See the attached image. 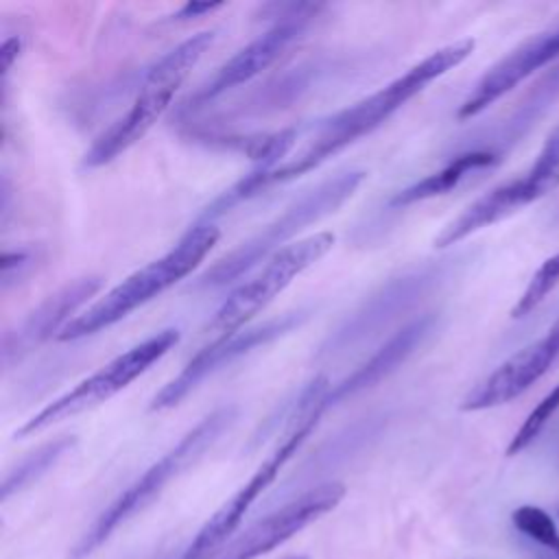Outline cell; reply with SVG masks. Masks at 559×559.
<instances>
[{
  "mask_svg": "<svg viewBox=\"0 0 559 559\" xmlns=\"http://www.w3.org/2000/svg\"><path fill=\"white\" fill-rule=\"evenodd\" d=\"M474 39H459L445 44L411 66L404 74L389 81L384 87L376 90L373 94L356 100L354 105L328 116L310 138L308 146L301 148L293 159L282 162L271 173H255L251 170L240 181H236L229 190L216 197L199 221L214 223L216 216L225 214L229 207L260 194L264 188L275 183L293 181L314 168H319L330 157L345 151L349 144L358 142L360 138L376 131L382 122H386L397 109H402L413 96L424 92L432 81L443 76L445 72L454 70L474 52Z\"/></svg>",
  "mask_w": 559,
  "mask_h": 559,
  "instance_id": "1",
  "label": "cell"
},
{
  "mask_svg": "<svg viewBox=\"0 0 559 559\" xmlns=\"http://www.w3.org/2000/svg\"><path fill=\"white\" fill-rule=\"evenodd\" d=\"M218 238L221 229L216 223L197 221L166 253L135 269L98 301L76 314V319L66 325L57 341H76L122 321L133 310L159 297L164 290L190 275L214 249Z\"/></svg>",
  "mask_w": 559,
  "mask_h": 559,
  "instance_id": "2",
  "label": "cell"
},
{
  "mask_svg": "<svg viewBox=\"0 0 559 559\" xmlns=\"http://www.w3.org/2000/svg\"><path fill=\"white\" fill-rule=\"evenodd\" d=\"M212 41L214 31H201L159 57L144 74V81L129 109L118 120H114L85 151L83 168H100L111 164L138 140H142L170 107V100L190 76L194 66L201 61L205 50L212 46Z\"/></svg>",
  "mask_w": 559,
  "mask_h": 559,
  "instance_id": "3",
  "label": "cell"
},
{
  "mask_svg": "<svg viewBox=\"0 0 559 559\" xmlns=\"http://www.w3.org/2000/svg\"><path fill=\"white\" fill-rule=\"evenodd\" d=\"M236 419L234 406H221L194 424L168 452H164L140 478H135L79 537L70 548L68 559H87L98 546H103L111 533L144 511L179 474L194 465L231 426Z\"/></svg>",
  "mask_w": 559,
  "mask_h": 559,
  "instance_id": "4",
  "label": "cell"
},
{
  "mask_svg": "<svg viewBox=\"0 0 559 559\" xmlns=\"http://www.w3.org/2000/svg\"><path fill=\"white\" fill-rule=\"evenodd\" d=\"M365 181V170H345L334 177L323 179L299 199L288 203L282 214L269 221L258 234L249 240L240 242L234 251L216 260L197 282L201 288H221L236 282L242 273L251 271L253 266L269 260L275 251L290 245L288 240L297 236L304 227L319 223L321 218L334 214L347 199Z\"/></svg>",
  "mask_w": 559,
  "mask_h": 559,
  "instance_id": "5",
  "label": "cell"
},
{
  "mask_svg": "<svg viewBox=\"0 0 559 559\" xmlns=\"http://www.w3.org/2000/svg\"><path fill=\"white\" fill-rule=\"evenodd\" d=\"M328 378L319 376L310 386L301 393L299 406L295 408V417L282 437V441L273 448V452L255 467V472L247 478V483L201 526L188 550L181 559H214L225 544L231 539L234 531L251 509V504L266 491V487L277 478L280 469L290 461V456L304 445L310 432L317 428L321 415L325 413V395H328Z\"/></svg>",
  "mask_w": 559,
  "mask_h": 559,
  "instance_id": "6",
  "label": "cell"
},
{
  "mask_svg": "<svg viewBox=\"0 0 559 559\" xmlns=\"http://www.w3.org/2000/svg\"><path fill=\"white\" fill-rule=\"evenodd\" d=\"M179 343V330L166 328L155 332L153 336L135 343L127 352L111 358L107 365H103L92 376L76 382L72 389L55 397L50 404H46L41 411H37L31 419H26L15 437L26 439L35 432H41L68 417H74L83 411H90L122 389H127L133 380H138L142 373H146L157 360H162L175 345Z\"/></svg>",
  "mask_w": 559,
  "mask_h": 559,
  "instance_id": "7",
  "label": "cell"
},
{
  "mask_svg": "<svg viewBox=\"0 0 559 559\" xmlns=\"http://www.w3.org/2000/svg\"><path fill=\"white\" fill-rule=\"evenodd\" d=\"M332 245L334 234L317 231L275 251L269 260H264V264H260V269L249 280L238 284L227 295L205 330L214 336H223L247 328V323L258 312H262L306 269L321 260L332 249Z\"/></svg>",
  "mask_w": 559,
  "mask_h": 559,
  "instance_id": "8",
  "label": "cell"
},
{
  "mask_svg": "<svg viewBox=\"0 0 559 559\" xmlns=\"http://www.w3.org/2000/svg\"><path fill=\"white\" fill-rule=\"evenodd\" d=\"M266 9L275 11L271 15L275 17L273 26L264 31L260 37H255L253 41H249L245 48L234 52L225 63H221L207 76V81L192 96L197 105L218 98L221 94L249 83L269 66H273L323 7L299 2V4H271Z\"/></svg>",
  "mask_w": 559,
  "mask_h": 559,
  "instance_id": "9",
  "label": "cell"
},
{
  "mask_svg": "<svg viewBox=\"0 0 559 559\" xmlns=\"http://www.w3.org/2000/svg\"><path fill=\"white\" fill-rule=\"evenodd\" d=\"M301 319H304L301 312H286L271 321H264L258 325H247L238 332L216 336L210 345L199 349L173 380H168L157 391V395L151 400V411H166V408L177 406L190 391H194L216 369L280 338L282 334H286L295 325H299Z\"/></svg>",
  "mask_w": 559,
  "mask_h": 559,
  "instance_id": "10",
  "label": "cell"
},
{
  "mask_svg": "<svg viewBox=\"0 0 559 559\" xmlns=\"http://www.w3.org/2000/svg\"><path fill=\"white\" fill-rule=\"evenodd\" d=\"M343 498V483H321L231 537L214 559H258L323 518Z\"/></svg>",
  "mask_w": 559,
  "mask_h": 559,
  "instance_id": "11",
  "label": "cell"
},
{
  "mask_svg": "<svg viewBox=\"0 0 559 559\" xmlns=\"http://www.w3.org/2000/svg\"><path fill=\"white\" fill-rule=\"evenodd\" d=\"M100 286L103 280L98 275H85L63 284L52 295H48L15 328L4 332L0 349L2 365L11 367L48 338H57L66 330V325L76 319L74 312H79L81 306H85L100 290Z\"/></svg>",
  "mask_w": 559,
  "mask_h": 559,
  "instance_id": "12",
  "label": "cell"
},
{
  "mask_svg": "<svg viewBox=\"0 0 559 559\" xmlns=\"http://www.w3.org/2000/svg\"><path fill=\"white\" fill-rule=\"evenodd\" d=\"M559 183V170L552 173H535L528 170L526 175L504 181L483 197H478L474 203H469L459 216H454L435 238L437 249L452 247L467 236L476 234L478 229H485L509 214L522 210L524 205L537 201L546 192H550Z\"/></svg>",
  "mask_w": 559,
  "mask_h": 559,
  "instance_id": "13",
  "label": "cell"
},
{
  "mask_svg": "<svg viewBox=\"0 0 559 559\" xmlns=\"http://www.w3.org/2000/svg\"><path fill=\"white\" fill-rule=\"evenodd\" d=\"M555 57H559V24L528 37L493 63L461 103L456 118L467 120L478 116Z\"/></svg>",
  "mask_w": 559,
  "mask_h": 559,
  "instance_id": "14",
  "label": "cell"
},
{
  "mask_svg": "<svg viewBox=\"0 0 559 559\" xmlns=\"http://www.w3.org/2000/svg\"><path fill=\"white\" fill-rule=\"evenodd\" d=\"M557 356L559 349L548 336L524 345L469 389L461 400V411L474 413L513 402L550 369Z\"/></svg>",
  "mask_w": 559,
  "mask_h": 559,
  "instance_id": "15",
  "label": "cell"
},
{
  "mask_svg": "<svg viewBox=\"0 0 559 559\" xmlns=\"http://www.w3.org/2000/svg\"><path fill=\"white\" fill-rule=\"evenodd\" d=\"M435 325L432 314H424L400 328L393 336H389L382 347H378L362 365H358L347 378H343L338 384H334L328 395L325 404L328 408L343 402L345 397H352L373 384H378L382 378H386L391 371H395L430 334Z\"/></svg>",
  "mask_w": 559,
  "mask_h": 559,
  "instance_id": "16",
  "label": "cell"
},
{
  "mask_svg": "<svg viewBox=\"0 0 559 559\" xmlns=\"http://www.w3.org/2000/svg\"><path fill=\"white\" fill-rule=\"evenodd\" d=\"M496 162H498V155L491 151H480V148L465 151V153L452 157L443 168H439V170L417 179L415 183L402 188L400 192H395L391 197V205L406 207V205L432 199V197H441V194L454 190L472 170L487 168Z\"/></svg>",
  "mask_w": 559,
  "mask_h": 559,
  "instance_id": "17",
  "label": "cell"
},
{
  "mask_svg": "<svg viewBox=\"0 0 559 559\" xmlns=\"http://www.w3.org/2000/svg\"><path fill=\"white\" fill-rule=\"evenodd\" d=\"M76 443L74 435H63L57 437L52 441L41 443L37 450H33L31 454H26L20 463H15L2 480V500L7 502L9 498L17 496L20 491H24L26 487H31L33 483H37L50 467H55L59 463V459L63 454H68Z\"/></svg>",
  "mask_w": 559,
  "mask_h": 559,
  "instance_id": "18",
  "label": "cell"
},
{
  "mask_svg": "<svg viewBox=\"0 0 559 559\" xmlns=\"http://www.w3.org/2000/svg\"><path fill=\"white\" fill-rule=\"evenodd\" d=\"M557 411H559V382L533 406V411L526 415L522 426L515 430V435L507 445V456H515L522 450H526Z\"/></svg>",
  "mask_w": 559,
  "mask_h": 559,
  "instance_id": "19",
  "label": "cell"
},
{
  "mask_svg": "<svg viewBox=\"0 0 559 559\" xmlns=\"http://www.w3.org/2000/svg\"><path fill=\"white\" fill-rule=\"evenodd\" d=\"M559 284V251L550 258H546L539 269L533 273V277L528 280L524 293L520 295V299L515 301V306L511 308V317L513 319H522L528 312H533L546 297L548 293Z\"/></svg>",
  "mask_w": 559,
  "mask_h": 559,
  "instance_id": "20",
  "label": "cell"
},
{
  "mask_svg": "<svg viewBox=\"0 0 559 559\" xmlns=\"http://www.w3.org/2000/svg\"><path fill=\"white\" fill-rule=\"evenodd\" d=\"M511 520L520 533H524L533 542L546 546L559 559V533H557L552 518L544 509L533 507V504H522L513 511Z\"/></svg>",
  "mask_w": 559,
  "mask_h": 559,
  "instance_id": "21",
  "label": "cell"
},
{
  "mask_svg": "<svg viewBox=\"0 0 559 559\" xmlns=\"http://www.w3.org/2000/svg\"><path fill=\"white\" fill-rule=\"evenodd\" d=\"M33 264V253L26 249H4L2 253V290L17 282Z\"/></svg>",
  "mask_w": 559,
  "mask_h": 559,
  "instance_id": "22",
  "label": "cell"
},
{
  "mask_svg": "<svg viewBox=\"0 0 559 559\" xmlns=\"http://www.w3.org/2000/svg\"><path fill=\"white\" fill-rule=\"evenodd\" d=\"M535 173H552L559 170V127L546 138L535 164L531 166Z\"/></svg>",
  "mask_w": 559,
  "mask_h": 559,
  "instance_id": "23",
  "label": "cell"
},
{
  "mask_svg": "<svg viewBox=\"0 0 559 559\" xmlns=\"http://www.w3.org/2000/svg\"><path fill=\"white\" fill-rule=\"evenodd\" d=\"M223 7V2H186L179 11H175L170 15L173 22H186V20H192V17H201L205 13H212V11H218Z\"/></svg>",
  "mask_w": 559,
  "mask_h": 559,
  "instance_id": "24",
  "label": "cell"
},
{
  "mask_svg": "<svg viewBox=\"0 0 559 559\" xmlns=\"http://www.w3.org/2000/svg\"><path fill=\"white\" fill-rule=\"evenodd\" d=\"M22 50V39L17 35L7 37L0 46V59H2V76L9 74V70L13 68V61L20 57Z\"/></svg>",
  "mask_w": 559,
  "mask_h": 559,
  "instance_id": "25",
  "label": "cell"
},
{
  "mask_svg": "<svg viewBox=\"0 0 559 559\" xmlns=\"http://www.w3.org/2000/svg\"><path fill=\"white\" fill-rule=\"evenodd\" d=\"M550 341H552V345L559 349V319L555 321V325L548 330V334H546Z\"/></svg>",
  "mask_w": 559,
  "mask_h": 559,
  "instance_id": "26",
  "label": "cell"
},
{
  "mask_svg": "<svg viewBox=\"0 0 559 559\" xmlns=\"http://www.w3.org/2000/svg\"><path fill=\"white\" fill-rule=\"evenodd\" d=\"M290 559H306V557H290Z\"/></svg>",
  "mask_w": 559,
  "mask_h": 559,
  "instance_id": "27",
  "label": "cell"
}]
</instances>
